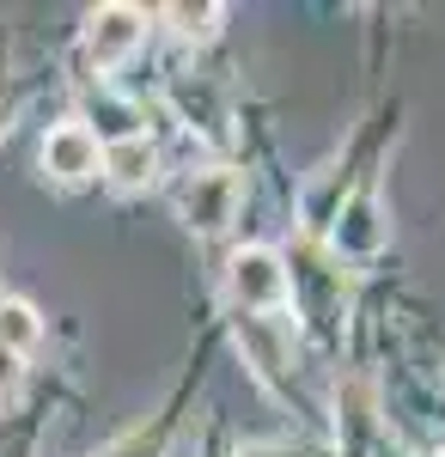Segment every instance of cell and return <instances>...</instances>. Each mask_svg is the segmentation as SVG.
<instances>
[{"label":"cell","mask_w":445,"mask_h":457,"mask_svg":"<svg viewBox=\"0 0 445 457\" xmlns=\"http://www.w3.org/2000/svg\"><path fill=\"white\" fill-rule=\"evenodd\" d=\"M226 287L239 312H287V262L269 245H244L226 269Z\"/></svg>","instance_id":"cell-1"},{"label":"cell","mask_w":445,"mask_h":457,"mask_svg":"<svg viewBox=\"0 0 445 457\" xmlns=\"http://www.w3.org/2000/svg\"><path fill=\"white\" fill-rule=\"evenodd\" d=\"M239 195H244L239 171H226V165L196 171L183 189H177L183 226H189V232H226V226H232V213H239Z\"/></svg>","instance_id":"cell-2"},{"label":"cell","mask_w":445,"mask_h":457,"mask_svg":"<svg viewBox=\"0 0 445 457\" xmlns=\"http://www.w3.org/2000/svg\"><path fill=\"white\" fill-rule=\"evenodd\" d=\"M239 348L263 385H281L293 366V317L287 312H239Z\"/></svg>","instance_id":"cell-3"},{"label":"cell","mask_w":445,"mask_h":457,"mask_svg":"<svg viewBox=\"0 0 445 457\" xmlns=\"http://www.w3.org/2000/svg\"><path fill=\"white\" fill-rule=\"evenodd\" d=\"M147 37V12L140 6H98L92 19H86V55L98 62V68H116L122 55H135V43Z\"/></svg>","instance_id":"cell-4"},{"label":"cell","mask_w":445,"mask_h":457,"mask_svg":"<svg viewBox=\"0 0 445 457\" xmlns=\"http://www.w3.org/2000/svg\"><path fill=\"white\" fill-rule=\"evenodd\" d=\"M104 165V146L86 122H62L43 135V171L62 177V183H86V177Z\"/></svg>","instance_id":"cell-5"},{"label":"cell","mask_w":445,"mask_h":457,"mask_svg":"<svg viewBox=\"0 0 445 457\" xmlns=\"http://www.w3.org/2000/svg\"><path fill=\"white\" fill-rule=\"evenodd\" d=\"M153 165H159V153H153L147 135L104 146V177H110L116 189H140V183H153Z\"/></svg>","instance_id":"cell-6"},{"label":"cell","mask_w":445,"mask_h":457,"mask_svg":"<svg viewBox=\"0 0 445 457\" xmlns=\"http://www.w3.org/2000/svg\"><path fill=\"white\" fill-rule=\"evenodd\" d=\"M86 110H92V122H98L92 135H104L110 146H116V141H135V135H140V110L122 104V98H110V92H98Z\"/></svg>","instance_id":"cell-7"},{"label":"cell","mask_w":445,"mask_h":457,"mask_svg":"<svg viewBox=\"0 0 445 457\" xmlns=\"http://www.w3.org/2000/svg\"><path fill=\"white\" fill-rule=\"evenodd\" d=\"M37 336H43V323H37L31 305L25 299H0V348L25 353V348H37Z\"/></svg>","instance_id":"cell-8"},{"label":"cell","mask_w":445,"mask_h":457,"mask_svg":"<svg viewBox=\"0 0 445 457\" xmlns=\"http://www.w3.org/2000/svg\"><path fill=\"white\" fill-rule=\"evenodd\" d=\"M226 6H214V0H202V6H165V19H172L177 37H214V19H220Z\"/></svg>","instance_id":"cell-9"},{"label":"cell","mask_w":445,"mask_h":457,"mask_svg":"<svg viewBox=\"0 0 445 457\" xmlns=\"http://www.w3.org/2000/svg\"><path fill=\"white\" fill-rule=\"evenodd\" d=\"M19 378H25V366H19V353L13 348H0V403L19 390Z\"/></svg>","instance_id":"cell-10"},{"label":"cell","mask_w":445,"mask_h":457,"mask_svg":"<svg viewBox=\"0 0 445 457\" xmlns=\"http://www.w3.org/2000/svg\"><path fill=\"white\" fill-rule=\"evenodd\" d=\"M6 110H13V104H6V92H0V135H6Z\"/></svg>","instance_id":"cell-11"}]
</instances>
